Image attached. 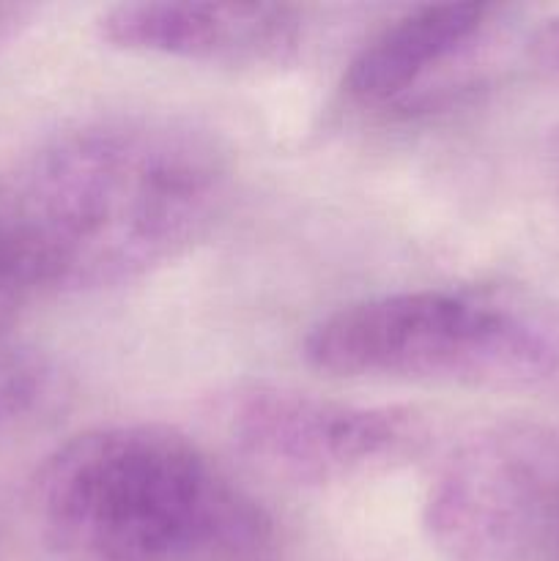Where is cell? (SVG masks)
Wrapping results in <instances>:
<instances>
[{"label":"cell","mask_w":559,"mask_h":561,"mask_svg":"<svg viewBox=\"0 0 559 561\" xmlns=\"http://www.w3.org/2000/svg\"><path fill=\"white\" fill-rule=\"evenodd\" d=\"M228 195L212 131L173 115L82 121L0 175V277L25 299L137 283L192 250Z\"/></svg>","instance_id":"1"},{"label":"cell","mask_w":559,"mask_h":561,"mask_svg":"<svg viewBox=\"0 0 559 561\" xmlns=\"http://www.w3.org/2000/svg\"><path fill=\"white\" fill-rule=\"evenodd\" d=\"M31 510L66 561H280L272 515L157 422L88 427L36 471Z\"/></svg>","instance_id":"2"},{"label":"cell","mask_w":559,"mask_h":561,"mask_svg":"<svg viewBox=\"0 0 559 561\" xmlns=\"http://www.w3.org/2000/svg\"><path fill=\"white\" fill-rule=\"evenodd\" d=\"M301 356L316 370L351 381L521 389L559 370V327L513 294L395 290L312 323Z\"/></svg>","instance_id":"3"},{"label":"cell","mask_w":559,"mask_h":561,"mask_svg":"<svg viewBox=\"0 0 559 561\" xmlns=\"http://www.w3.org/2000/svg\"><path fill=\"white\" fill-rule=\"evenodd\" d=\"M230 447L280 480L343 485L409 463L427 442L420 414L323 398L277 383H239L214 403Z\"/></svg>","instance_id":"4"},{"label":"cell","mask_w":559,"mask_h":561,"mask_svg":"<svg viewBox=\"0 0 559 561\" xmlns=\"http://www.w3.org/2000/svg\"><path fill=\"white\" fill-rule=\"evenodd\" d=\"M559 510V442L493 431L460 444L431 482L422 529L442 561H540Z\"/></svg>","instance_id":"5"},{"label":"cell","mask_w":559,"mask_h":561,"mask_svg":"<svg viewBox=\"0 0 559 561\" xmlns=\"http://www.w3.org/2000/svg\"><path fill=\"white\" fill-rule=\"evenodd\" d=\"M96 33L110 47L225 69H266L299 55L305 20L280 3H121L102 11Z\"/></svg>","instance_id":"6"},{"label":"cell","mask_w":559,"mask_h":561,"mask_svg":"<svg viewBox=\"0 0 559 561\" xmlns=\"http://www.w3.org/2000/svg\"><path fill=\"white\" fill-rule=\"evenodd\" d=\"M491 25V5L431 3L373 33L343 75V93L365 110L411 107L433 91L449 64H460Z\"/></svg>","instance_id":"7"},{"label":"cell","mask_w":559,"mask_h":561,"mask_svg":"<svg viewBox=\"0 0 559 561\" xmlns=\"http://www.w3.org/2000/svg\"><path fill=\"white\" fill-rule=\"evenodd\" d=\"M53 370L31 348L9 343L0 348V427L36 414L49 398Z\"/></svg>","instance_id":"8"},{"label":"cell","mask_w":559,"mask_h":561,"mask_svg":"<svg viewBox=\"0 0 559 561\" xmlns=\"http://www.w3.org/2000/svg\"><path fill=\"white\" fill-rule=\"evenodd\" d=\"M529 60L540 75L559 82V14L543 22L529 38Z\"/></svg>","instance_id":"9"},{"label":"cell","mask_w":559,"mask_h":561,"mask_svg":"<svg viewBox=\"0 0 559 561\" xmlns=\"http://www.w3.org/2000/svg\"><path fill=\"white\" fill-rule=\"evenodd\" d=\"M25 296L14 288L11 283H5L0 277V348L11 343V327H14L16 316H20V307L25 305Z\"/></svg>","instance_id":"10"},{"label":"cell","mask_w":559,"mask_h":561,"mask_svg":"<svg viewBox=\"0 0 559 561\" xmlns=\"http://www.w3.org/2000/svg\"><path fill=\"white\" fill-rule=\"evenodd\" d=\"M548 168H551V179H554V184H557V192H559V129L554 131L551 142H548Z\"/></svg>","instance_id":"11"}]
</instances>
